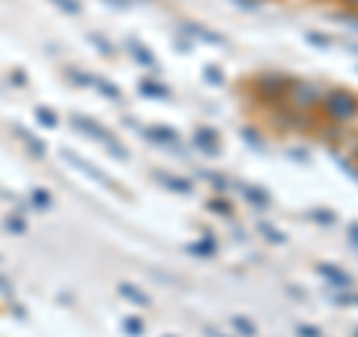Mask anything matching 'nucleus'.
Returning a JSON list of instances; mask_svg holds the SVG:
<instances>
[{
	"instance_id": "1",
	"label": "nucleus",
	"mask_w": 358,
	"mask_h": 337,
	"mask_svg": "<svg viewBox=\"0 0 358 337\" xmlns=\"http://www.w3.org/2000/svg\"><path fill=\"white\" fill-rule=\"evenodd\" d=\"M320 120H326L329 126H352L358 120V93L346 87H326V96H322V105L317 110Z\"/></svg>"
},
{
	"instance_id": "2",
	"label": "nucleus",
	"mask_w": 358,
	"mask_h": 337,
	"mask_svg": "<svg viewBox=\"0 0 358 337\" xmlns=\"http://www.w3.org/2000/svg\"><path fill=\"white\" fill-rule=\"evenodd\" d=\"M296 75H287V72H278V69H266V72H257L251 78V96L257 105L263 108H281L287 105V93H289V84H293Z\"/></svg>"
},
{
	"instance_id": "3",
	"label": "nucleus",
	"mask_w": 358,
	"mask_h": 337,
	"mask_svg": "<svg viewBox=\"0 0 358 337\" xmlns=\"http://www.w3.org/2000/svg\"><path fill=\"white\" fill-rule=\"evenodd\" d=\"M72 120V129L78 131V134H84V138H90V141H99V143H105V150L114 155L117 162H129L131 159V152L122 147V143L117 141V134L110 131L108 126H102L99 120H93V117H84V114H72L69 117Z\"/></svg>"
},
{
	"instance_id": "4",
	"label": "nucleus",
	"mask_w": 358,
	"mask_h": 337,
	"mask_svg": "<svg viewBox=\"0 0 358 337\" xmlns=\"http://www.w3.org/2000/svg\"><path fill=\"white\" fill-rule=\"evenodd\" d=\"M322 96H326V87L313 78H293L287 93V105L301 110V114H317L322 105Z\"/></svg>"
},
{
	"instance_id": "5",
	"label": "nucleus",
	"mask_w": 358,
	"mask_h": 337,
	"mask_svg": "<svg viewBox=\"0 0 358 337\" xmlns=\"http://www.w3.org/2000/svg\"><path fill=\"white\" fill-rule=\"evenodd\" d=\"M272 117V126L284 134H308V131H320V117L317 114H301V110L281 105V108H272L268 110Z\"/></svg>"
},
{
	"instance_id": "6",
	"label": "nucleus",
	"mask_w": 358,
	"mask_h": 337,
	"mask_svg": "<svg viewBox=\"0 0 358 337\" xmlns=\"http://www.w3.org/2000/svg\"><path fill=\"white\" fill-rule=\"evenodd\" d=\"M60 159H63V162H69L72 167H78V171H81L84 176H90L93 182H99L102 188H110V191H117V194H122V185H120V182H114V179H110L108 173H99V167H96V164H90L87 159H81L78 152H72V150H60Z\"/></svg>"
},
{
	"instance_id": "7",
	"label": "nucleus",
	"mask_w": 358,
	"mask_h": 337,
	"mask_svg": "<svg viewBox=\"0 0 358 337\" xmlns=\"http://www.w3.org/2000/svg\"><path fill=\"white\" fill-rule=\"evenodd\" d=\"M141 134L147 138L150 143H155V147H162V150H173L182 155V138H179V131H173L171 126H162V122H155V126H147V129H141Z\"/></svg>"
},
{
	"instance_id": "8",
	"label": "nucleus",
	"mask_w": 358,
	"mask_h": 337,
	"mask_svg": "<svg viewBox=\"0 0 358 337\" xmlns=\"http://www.w3.org/2000/svg\"><path fill=\"white\" fill-rule=\"evenodd\" d=\"M192 147L203 155H221V134L215 126H197L194 134H192Z\"/></svg>"
},
{
	"instance_id": "9",
	"label": "nucleus",
	"mask_w": 358,
	"mask_h": 337,
	"mask_svg": "<svg viewBox=\"0 0 358 337\" xmlns=\"http://www.w3.org/2000/svg\"><path fill=\"white\" fill-rule=\"evenodd\" d=\"M317 275L326 280V284L331 289H352V275L346 272V268H341L338 263H317Z\"/></svg>"
},
{
	"instance_id": "10",
	"label": "nucleus",
	"mask_w": 358,
	"mask_h": 337,
	"mask_svg": "<svg viewBox=\"0 0 358 337\" xmlns=\"http://www.w3.org/2000/svg\"><path fill=\"white\" fill-rule=\"evenodd\" d=\"M152 179H155V182H159L162 188L173 191V194H182V197L194 194V182H192L188 176H176V173H167V171H152Z\"/></svg>"
},
{
	"instance_id": "11",
	"label": "nucleus",
	"mask_w": 358,
	"mask_h": 337,
	"mask_svg": "<svg viewBox=\"0 0 358 337\" xmlns=\"http://www.w3.org/2000/svg\"><path fill=\"white\" fill-rule=\"evenodd\" d=\"M179 33H185V36H192V39H200L206 45H227V39H224L221 33L209 30L206 24H197V21H179Z\"/></svg>"
},
{
	"instance_id": "12",
	"label": "nucleus",
	"mask_w": 358,
	"mask_h": 337,
	"mask_svg": "<svg viewBox=\"0 0 358 337\" xmlns=\"http://www.w3.org/2000/svg\"><path fill=\"white\" fill-rule=\"evenodd\" d=\"M236 188L242 191V197H245V203L254 206V209H272V194L263 188V185H248V182H236Z\"/></svg>"
},
{
	"instance_id": "13",
	"label": "nucleus",
	"mask_w": 358,
	"mask_h": 337,
	"mask_svg": "<svg viewBox=\"0 0 358 337\" xmlns=\"http://www.w3.org/2000/svg\"><path fill=\"white\" fill-rule=\"evenodd\" d=\"M126 51H129V57H131L134 63H138V66L159 72V60H155V54H152V51H150L141 39H129V42H126Z\"/></svg>"
},
{
	"instance_id": "14",
	"label": "nucleus",
	"mask_w": 358,
	"mask_h": 337,
	"mask_svg": "<svg viewBox=\"0 0 358 337\" xmlns=\"http://www.w3.org/2000/svg\"><path fill=\"white\" fill-rule=\"evenodd\" d=\"M138 93L143 96V99H159V102H167L173 93H171V87L167 84H162L155 75H150V78H143V81L138 84Z\"/></svg>"
},
{
	"instance_id": "15",
	"label": "nucleus",
	"mask_w": 358,
	"mask_h": 337,
	"mask_svg": "<svg viewBox=\"0 0 358 337\" xmlns=\"http://www.w3.org/2000/svg\"><path fill=\"white\" fill-rule=\"evenodd\" d=\"M185 251H188V254H194V257H206V260H209V257H215V254H218V242H215V236H212V233L206 230L197 242L188 245Z\"/></svg>"
},
{
	"instance_id": "16",
	"label": "nucleus",
	"mask_w": 358,
	"mask_h": 337,
	"mask_svg": "<svg viewBox=\"0 0 358 337\" xmlns=\"http://www.w3.org/2000/svg\"><path fill=\"white\" fill-rule=\"evenodd\" d=\"M13 134H15L21 143H24L30 155H36V159H42V155H45V143H42L39 138H33V134H30L24 126H13Z\"/></svg>"
},
{
	"instance_id": "17",
	"label": "nucleus",
	"mask_w": 358,
	"mask_h": 337,
	"mask_svg": "<svg viewBox=\"0 0 358 337\" xmlns=\"http://www.w3.org/2000/svg\"><path fill=\"white\" fill-rule=\"evenodd\" d=\"M117 289H120V296H122V299L131 301V305H138V308H150V305H152V299H150L147 293H141V289L134 287V284H129V280H122Z\"/></svg>"
},
{
	"instance_id": "18",
	"label": "nucleus",
	"mask_w": 358,
	"mask_h": 337,
	"mask_svg": "<svg viewBox=\"0 0 358 337\" xmlns=\"http://www.w3.org/2000/svg\"><path fill=\"white\" fill-rule=\"evenodd\" d=\"M257 233H260L268 245H287V233H284V230H278L275 224H268L266 218L257 221Z\"/></svg>"
},
{
	"instance_id": "19",
	"label": "nucleus",
	"mask_w": 358,
	"mask_h": 337,
	"mask_svg": "<svg viewBox=\"0 0 358 337\" xmlns=\"http://www.w3.org/2000/svg\"><path fill=\"white\" fill-rule=\"evenodd\" d=\"M197 176H200V179H206V182L215 188V194H224V197H227V191H230V185H233L224 173H218V171H206V167H203V171H197Z\"/></svg>"
},
{
	"instance_id": "20",
	"label": "nucleus",
	"mask_w": 358,
	"mask_h": 337,
	"mask_svg": "<svg viewBox=\"0 0 358 337\" xmlns=\"http://www.w3.org/2000/svg\"><path fill=\"white\" fill-rule=\"evenodd\" d=\"M206 209L212 212V215H221V218H233L236 215V209H233V203L224 194H215V197H209L206 200Z\"/></svg>"
},
{
	"instance_id": "21",
	"label": "nucleus",
	"mask_w": 358,
	"mask_h": 337,
	"mask_svg": "<svg viewBox=\"0 0 358 337\" xmlns=\"http://www.w3.org/2000/svg\"><path fill=\"white\" fill-rule=\"evenodd\" d=\"M308 218L313 224H320V227H334V224H338V212H334V209H322V206H313V209H308Z\"/></svg>"
},
{
	"instance_id": "22",
	"label": "nucleus",
	"mask_w": 358,
	"mask_h": 337,
	"mask_svg": "<svg viewBox=\"0 0 358 337\" xmlns=\"http://www.w3.org/2000/svg\"><path fill=\"white\" fill-rule=\"evenodd\" d=\"M239 138L248 143L251 150H257V152L266 150V141H263V134H260V129H257V126H242L239 129Z\"/></svg>"
},
{
	"instance_id": "23",
	"label": "nucleus",
	"mask_w": 358,
	"mask_h": 337,
	"mask_svg": "<svg viewBox=\"0 0 358 337\" xmlns=\"http://www.w3.org/2000/svg\"><path fill=\"white\" fill-rule=\"evenodd\" d=\"M200 75H203V81H206L209 87H224V84H227V78H224V69H221L218 63H203Z\"/></svg>"
},
{
	"instance_id": "24",
	"label": "nucleus",
	"mask_w": 358,
	"mask_h": 337,
	"mask_svg": "<svg viewBox=\"0 0 358 337\" xmlns=\"http://www.w3.org/2000/svg\"><path fill=\"white\" fill-rule=\"evenodd\" d=\"M230 325H233V331H236L239 337H257V325L248 317H242V313H233Z\"/></svg>"
},
{
	"instance_id": "25",
	"label": "nucleus",
	"mask_w": 358,
	"mask_h": 337,
	"mask_svg": "<svg viewBox=\"0 0 358 337\" xmlns=\"http://www.w3.org/2000/svg\"><path fill=\"white\" fill-rule=\"evenodd\" d=\"M33 117H36V122H39V126H45V129H57L60 126V117L54 114L51 108H45V105L33 108Z\"/></svg>"
},
{
	"instance_id": "26",
	"label": "nucleus",
	"mask_w": 358,
	"mask_h": 337,
	"mask_svg": "<svg viewBox=\"0 0 358 337\" xmlns=\"http://www.w3.org/2000/svg\"><path fill=\"white\" fill-rule=\"evenodd\" d=\"M93 87L99 89V93H102V96H108L110 99V102H122V89L117 87V84H110V81H105V78H93Z\"/></svg>"
},
{
	"instance_id": "27",
	"label": "nucleus",
	"mask_w": 358,
	"mask_h": 337,
	"mask_svg": "<svg viewBox=\"0 0 358 337\" xmlns=\"http://www.w3.org/2000/svg\"><path fill=\"white\" fill-rule=\"evenodd\" d=\"M30 203L33 206H36V209H51V203H54V200H51V191L48 188H33L30 191Z\"/></svg>"
},
{
	"instance_id": "28",
	"label": "nucleus",
	"mask_w": 358,
	"mask_h": 337,
	"mask_svg": "<svg viewBox=\"0 0 358 337\" xmlns=\"http://www.w3.org/2000/svg\"><path fill=\"white\" fill-rule=\"evenodd\" d=\"M305 42L308 45H313V48H320V51H329L331 48V36H326V33H317V30H308L305 33Z\"/></svg>"
},
{
	"instance_id": "29",
	"label": "nucleus",
	"mask_w": 358,
	"mask_h": 337,
	"mask_svg": "<svg viewBox=\"0 0 358 337\" xmlns=\"http://www.w3.org/2000/svg\"><path fill=\"white\" fill-rule=\"evenodd\" d=\"M90 42L96 45V48H99V54H102V57H114V54H117L114 42H108L105 36H99V33H90Z\"/></svg>"
},
{
	"instance_id": "30",
	"label": "nucleus",
	"mask_w": 358,
	"mask_h": 337,
	"mask_svg": "<svg viewBox=\"0 0 358 337\" xmlns=\"http://www.w3.org/2000/svg\"><path fill=\"white\" fill-rule=\"evenodd\" d=\"M66 78H69L75 87H93V78H96V75L81 72V69H66Z\"/></svg>"
},
{
	"instance_id": "31",
	"label": "nucleus",
	"mask_w": 358,
	"mask_h": 337,
	"mask_svg": "<svg viewBox=\"0 0 358 337\" xmlns=\"http://www.w3.org/2000/svg\"><path fill=\"white\" fill-rule=\"evenodd\" d=\"M51 3L57 6L60 13H66V15H81V13H84L81 0H51Z\"/></svg>"
},
{
	"instance_id": "32",
	"label": "nucleus",
	"mask_w": 358,
	"mask_h": 337,
	"mask_svg": "<svg viewBox=\"0 0 358 337\" xmlns=\"http://www.w3.org/2000/svg\"><path fill=\"white\" fill-rule=\"evenodd\" d=\"M122 329H126L131 337H143V331H147V325H143L141 317H126L122 320Z\"/></svg>"
},
{
	"instance_id": "33",
	"label": "nucleus",
	"mask_w": 358,
	"mask_h": 337,
	"mask_svg": "<svg viewBox=\"0 0 358 337\" xmlns=\"http://www.w3.org/2000/svg\"><path fill=\"white\" fill-rule=\"evenodd\" d=\"M334 162H338V167H341V171H343V173L350 176L352 182L358 185V164H355L352 159H343V155H334Z\"/></svg>"
},
{
	"instance_id": "34",
	"label": "nucleus",
	"mask_w": 358,
	"mask_h": 337,
	"mask_svg": "<svg viewBox=\"0 0 358 337\" xmlns=\"http://www.w3.org/2000/svg\"><path fill=\"white\" fill-rule=\"evenodd\" d=\"M331 21H341V24H350L352 30H358V13H352V9H341V13H331Z\"/></svg>"
},
{
	"instance_id": "35",
	"label": "nucleus",
	"mask_w": 358,
	"mask_h": 337,
	"mask_svg": "<svg viewBox=\"0 0 358 337\" xmlns=\"http://www.w3.org/2000/svg\"><path fill=\"white\" fill-rule=\"evenodd\" d=\"M6 230L21 236V233H27V221L21 218V215H9V218H6Z\"/></svg>"
},
{
	"instance_id": "36",
	"label": "nucleus",
	"mask_w": 358,
	"mask_h": 337,
	"mask_svg": "<svg viewBox=\"0 0 358 337\" xmlns=\"http://www.w3.org/2000/svg\"><path fill=\"white\" fill-rule=\"evenodd\" d=\"M296 334L299 337H326V331L317 329V325H308V322H299L296 325Z\"/></svg>"
},
{
	"instance_id": "37",
	"label": "nucleus",
	"mask_w": 358,
	"mask_h": 337,
	"mask_svg": "<svg viewBox=\"0 0 358 337\" xmlns=\"http://www.w3.org/2000/svg\"><path fill=\"white\" fill-rule=\"evenodd\" d=\"M346 239H350V245L358 251V221H350V224H346Z\"/></svg>"
},
{
	"instance_id": "38",
	"label": "nucleus",
	"mask_w": 358,
	"mask_h": 337,
	"mask_svg": "<svg viewBox=\"0 0 358 337\" xmlns=\"http://www.w3.org/2000/svg\"><path fill=\"white\" fill-rule=\"evenodd\" d=\"M289 159H296L301 164H310V152L308 150H289Z\"/></svg>"
},
{
	"instance_id": "39",
	"label": "nucleus",
	"mask_w": 358,
	"mask_h": 337,
	"mask_svg": "<svg viewBox=\"0 0 358 337\" xmlns=\"http://www.w3.org/2000/svg\"><path fill=\"white\" fill-rule=\"evenodd\" d=\"M233 3H236L239 9H245V13H254V9L260 6V3H257V0H233Z\"/></svg>"
},
{
	"instance_id": "40",
	"label": "nucleus",
	"mask_w": 358,
	"mask_h": 337,
	"mask_svg": "<svg viewBox=\"0 0 358 337\" xmlns=\"http://www.w3.org/2000/svg\"><path fill=\"white\" fill-rule=\"evenodd\" d=\"M108 6H117V9H129V6H134L138 0H105Z\"/></svg>"
},
{
	"instance_id": "41",
	"label": "nucleus",
	"mask_w": 358,
	"mask_h": 337,
	"mask_svg": "<svg viewBox=\"0 0 358 337\" xmlns=\"http://www.w3.org/2000/svg\"><path fill=\"white\" fill-rule=\"evenodd\" d=\"M9 81H15L18 87H27V78H24V69H15V72H13V78H9Z\"/></svg>"
},
{
	"instance_id": "42",
	"label": "nucleus",
	"mask_w": 358,
	"mask_h": 337,
	"mask_svg": "<svg viewBox=\"0 0 358 337\" xmlns=\"http://www.w3.org/2000/svg\"><path fill=\"white\" fill-rule=\"evenodd\" d=\"M0 293H3V296H13V284H9L6 278H0Z\"/></svg>"
},
{
	"instance_id": "43",
	"label": "nucleus",
	"mask_w": 358,
	"mask_h": 337,
	"mask_svg": "<svg viewBox=\"0 0 358 337\" xmlns=\"http://www.w3.org/2000/svg\"><path fill=\"white\" fill-rule=\"evenodd\" d=\"M338 3H341L343 9H352V13H358V0H338Z\"/></svg>"
},
{
	"instance_id": "44",
	"label": "nucleus",
	"mask_w": 358,
	"mask_h": 337,
	"mask_svg": "<svg viewBox=\"0 0 358 337\" xmlns=\"http://www.w3.org/2000/svg\"><path fill=\"white\" fill-rule=\"evenodd\" d=\"M176 51H182V54H192V45H188V42H179V39H176Z\"/></svg>"
},
{
	"instance_id": "45",
	"label": "nucleus",
	"mask_w": 358,
	"mask_h": 337,
	"mask_svg": "<svg viewBox=\"0 0 358 337\" xmlns=\"http://www.w3.org/2000/svg\"><path fill=\"white\" fill-rule=\"evenodd\" d=\"M203 331H206V337H224L221 331H215V329H212V325H206V329H203Z\"/></svg>"
},
{
	"instance_id": "46",
	"label": "nucleus",
	"mask_w": 358,
	"mask_h": 337,
	"mask_svg": "<svg viewBox=\"0 0 358 337\" xmlns=\"http://www.w3.org/2000/svg\"><path fill=\"white\" fill-rule=\"evenodd\" d=\"M350 159H352V162H355V164H358V141H355V143H352V150H350Z\"/></svg>"
},
{
	"instance_id": "47",
	"label": "nucleus",
	"mask_w": 358,
	"mask_h": 337,
	"mask_svg": "<svg viewBox=\"0 0 358 337\" xmlns=\"http://www.w3.org/2000/svg\"><path fill=\"white\" fill-rule=\"evenodd\" d=\"M350 299H352V301H355V305H358V293H355V296H350Z\"/></svg>"
},
{
	"instance_id": "48",
	"label": "nucleus",
	"mask_w": 358,
	"mask_h": 337,
	"mask_svg": "<svg viewBox=\"0 0 358 337\" xmlns=\"http://www.w3.org/2000/svg\"><path fill=\"white\" fill-rule=\"evenodd\" d=\"M257 3H260V0H257Z\"/></svg>"
},
{
	"instance_id": "49",
	"label": "nucleus",
	"mask_w": 358,
	"mask_h": 337,
	"mask_svg": "<svg viewBox=\"0 0 358 337\" xmlns=\"http://www.w3.org/2000/svg\"><path fill=\"white\" fill-rule=\"evenodd\" d=\"M167 337H171V334H167Z\"/></svg>"
}]
</instances>
